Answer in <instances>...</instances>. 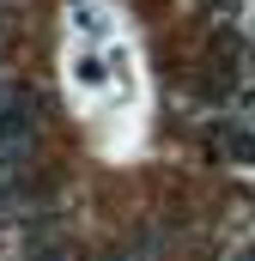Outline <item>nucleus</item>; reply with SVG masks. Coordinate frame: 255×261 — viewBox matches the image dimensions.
I'll use <instances>...</instances> for the list:
<instances>
[{"label":"nucleus","mask_w":255,"mask_h":261,"mask_svg":"<svg viewBox=\"0 0 255 261\" xmlns=\"http://www.w3.org/2000/svg\"><path fill=\"white\" fill-rule=\"evenodd\" d=\"M243 261H255V255H243Z\"/></svg>","instance_id":"4"},{"label":"nucleus","mask_w":255,"mask_h":261,"mask_svg":"<svg viewBox=\"0 0 255 261\" xmlns=\"http://www.w3.org/2000/svg\"><path fill=\"white\" fill-rule=\"evenodd\" d=\"M110 261H158V255H152V249H146V243H128L122 255H110Z\"/></svg>","instance_id":"3"},{"label":"nucleus","mask_w":255,"mask_h":261,"mask_svg":"<svg viewBox=\"0 0 255 261\" xmlns=\"http://www.w3.org/2000/svg\"><path fill=\"white\" fill-rule=\"evenodd\" d=\"M213 146H219V158H231V164H249L255 158V134H243V128H219Z\"/></svg>","instance_id":"2"},{"label":"nucleus","mask_w":255,"mask_h":261,"mask_svg":"<svg viewBox=\"0 0 255 261\" xmlns=\"http://www.w3.org/2000/svg\"><path fill=\"white\" fill-rule=\"evenodd\" d=\"M31 158H37V116H31L24 97H12V103H0V206L6 213L18 206Z\"/></svg>","instance_id":"1"}]
</instances>
